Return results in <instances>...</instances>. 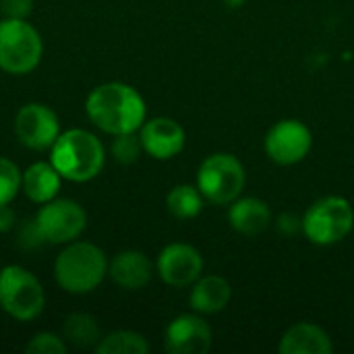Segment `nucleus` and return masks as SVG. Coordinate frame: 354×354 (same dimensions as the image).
Returning a JSON list of instances; mask_svg holds the SVG:
<instances>
[{"label":"nucleus","instance_id":"obj_17","mask_svg":"<svg viewBox=\"0 0 354 354\" xmlns=\"http://www.w3.org/2000/svg\"><path fill=\"white\" fill-rule=\"evenodd\" d=\"M232 299V286L226 278L209 274L201 276L195 284H191L189 305L199 315H216L228 307Z\"/></svg>","mask_w":354,"mask_h":354},{"label":"nucleus","instance_id":"obj_3","mask_svg":"<svg viewBox=\"0 0 354 354\" xmlns=\"http://www.w3.org/2000/svg\"><path fill=\"white\" fill-rule=\"evenodd\" d=\"M108 276L106 253L85 241H73L64 245L54 261L56 284L68 295L93 292Z\"/></svg>","mask_w":354,"mask_h":354},{"label":"nucleus","instance_id":"obj_22","mask_svg":"<svg viewBox=\"0 0 354 354\" xmlns=\"http://www.w3.org/2000/svg\"><path fill=\"white\" fill-rule=\"evenodd\" d=\"M21 176L23 172L19 166L12 160L0 156V205H10V201L19 195Z\"/></svg>","mask_w":354,"mask_h":354},{"label":"nucleus","instance_id":"obj_14","mask_svg":"<svg viewBox=\"0 0 354 354\" xmlns=\"http://www.w3.org/2000/svg\"><path fill=\"white\" fill-rule=\"evenodd\" d=\"M108 276L122 290H141L153 276V263L143 251L127 249L108 261Z\"/></svg>","mask_w":354,"mask_h":354},{"label":"nucleus","instance_id":"obj_6","mask_svg":"<svg viewBox=\"0 0 354 354\" xmlns=\"http://www.w3.org/2000/svg\"><path fill=\"white\" fill-rule=\"evenodd\" d=\"M44 41L27 19L0 21V71L8 75H29L41 60Z\"/></svg>","mask_w":354,"mask_h":354},{"label":"nucleus","instance_id":"obj_16","mask_svg":"<svg viewBox=\"0 0 354 354\" xmlns=\"http://www.w3.org/2000/svg\"><path fill=\"white\" fill-rule=\"evenodd\" d=\"M278 351L280 354H332L334 344L322 326L299 322L282 334Z\"/></svg>","mask_w":354,"mask_h":354},{"label":"nucleus","instance_id":"obj_15","mask_svg":"<svg viewBox=\"0 0 354 354\" xmlns=\"http://www.w3.org/2000/svg\"><path fill=\"white\" fill-rule=\"evenodd\" d=\"M228 224L234 232L255 239L272 224V207L261 197H239L228 205Z\"/></svg>","mask_w":354,"mask_h":354},{"label":"nucleus","instance_id":"obj_27","mask_svg":"<svg viewBox=\"0 0 354 354\" xmlns=\"http://www.w3.org/2000/svg\"><path fill=\"white\" fill-rule=\"evenodd\" d=\"M15 226V214L8 205H0V232H8Z\"/></svg>","mask_w":354,"mask_h":354},{"label":"nucleus","instance_id":"obj_26","mask_svg":"<svg viewBox=\"0 0 354 354\" xmlns=\"http://www.w3.org/2000/svg\"><path fill=\"white\" fill-rule=\"evenodd\" d=\"M276 228H278V232L284 234V236H295V234L303 232V216L284 212L282 216H278Z\"/></svg>","mask_w":354,"mask_h":354},{"label":"nucleus","instance_id":"obj_7","mask_svg":"<svg viewBox=\"0 0 354 354\" xmlns=\"http://www.w3.org/2000/svg\"><path fill=\"white\" fill-rule=\"evenodd\" d=\"M0 307L17 322H31L41 315L46 307V292L41 282L21 266H6L0 270Z\"/></svg>","mask_w":354,"mask_h":354},{"label":"nucleus","instance_id":"obj_13","mask_svg":"<svg viewBox=\"0 0 354 354\" xmlns=\"http://www.w3.org/2000/svg\"><path fill=\"white\" fill-rule=\"evenodd\" d=\"M139 139L143 145V153L153 160L166 162L176 158L187 145V133L174 118L156 116L141 124Z\"/></svg>","mask_w":354,"mask_h":354},{"label":"nucleus","instance_id":"obj_10","mask_svg":"<svg viewBox=\"0 0 354 354\" xmlns=\"http://www.w3.org/2000/svg\"><path fill=\"white\" fill-rule=\"evenodd\" d=\"M203 266L205 261L201 251L189 243H170L156 259L160 280L172 288H187L195 284L203 276Z\"/></svg>","mask_w":354,"mask_h":354},{"label":"nucleus","instance_id":"obj_9","mask_svg":"<svg viewBox=\"0 0 354 354\" xmlns=\"http://www.w3.org/2000/svg\"><path fill=\"white\" fill-rule=\"evenodd\" d=\"M313 147L311 129L299 118L278 120L263 139L266 156L278 166H295L303 162Z\"/></svg>","mask_w":354,"mask_h":354},{"label":"nucleus","instance_id":"obj_28","mask_svg":"<svg viewBox=\"0 0 354 354\" xmlns=\"http://www.w3.org/2000/svg\"><path fill=\"white\" fill-rule=\"evenodd\" d=\"M222 2H224L228 8H232V10H234V8H241V6H245L249 0H222Z\"/></svg>","mask_w":354,"mask_h":354},{"label":"nucleus","instance_id":"obj_18","mask_svg":"<svg viewBox=\"0 0 354 354\" xmlns=\"http://www.w3.org/2000/svg\"><path fill=\"white\" fill-rule=\"evenodd\" d=\"M60 185L62 176L52 166V162H33L21 176V191L35 205H44L56 199Z\"/></svg>","mask_w":354,"mask_h":354},{"label":"nucleus","instance_id":"obj_24","mask_svg":"<svg viewBox=\"0 0 354 354\" xmlns=\"http://www.w3.org/2000/svg\"><path fill=\"white\" fill-rule=\"evenodd\" d=\"M27 354H66V342L62 336L52 334V332H39L35 334L27 344Z\"/></svg>","mask_w":354,"mask_h":354},{"label":"nucleus","instance_id":"obj_8","mask_svg":"<svg viewBox=\"0 0 354 354\" xmlns=\"http://www.w3.org/2000/svg\"><path fill=\"white\" fill-rule=\"evenodd\" d=\"M31 222L41 245H68L83 234L87 214L73 199H52L39 207Z\"/></svg>","mask_w":354,"mask_h":354},{"label":"nucleus","instance_id":"obj_20","mask_svg":"<svg viewBox=\"0 0 354 354\" xmlns=\"http://www.w3.org/2000/svg\"><path fill=\"white\" fill-rule=\"evenodd\" d=\"M62 338L75 348H95L102 334L95 317L87 313H71L62 324Z\"/></svg>","mask_w":354,"mask_h":354},{"label":"nucleus","instance_id":"obj_11","mask_svg":"<svg viewBox=\"0 0 354 354\" xmlns=\"http://www.w3.org/2000/svg\"><path fill=\"white\" fill-rule=\"evenodd\" d=\"M15 135L27 149L46 151L60 135V122L52 108L31 102L19 108L15 116Z\"/></svg>","mask_w":354,"mask_h":354},{"label":"nucleus","instance_id":"obj_23","mask_svg":"<svg viewBox=\"0 0 354 354\" xmlns=\"http://www.w3.org/2000/svg\"><path fill=\"white\" fill-rule=\"evenodd\" d=\"M110 151L116 162L135 164L139 160V156L143 153V145H141V139L137 133H122V135H114Z\"/></svg>","mask_w":354,"mask_h":354},{"label":"nucleus","instance_id":"obj_4","mask_svg":"<svg viewBox=\"0 0 354 354\" xmlns=\"http://www.w3.org/2000/svg\"><path fill=\"white\" fill-rule=\"evenodd\" d=\"M354 230V207L346 197L326 195L303 214V234L317 247H334Z\"/></svg>","mask_w":354,"mask_h":354},{"label":"nucleus","instance_id":"obj_2","mask_svg":"<svg viewBox=\"0 0 354 354\" xmlns=\"http://www.w3.org/2000/svg\"><path fill=\"white\" fill-rule=\"evenodd\" d=\"M50 162L64 180L89 183L102 172L106 149L91 131L68 129L60 133L50 147Z\"/></svg>","mask_w":354,"mask_h":354},{"label":"nucleus","instance_id":"obj_19","mask_svg":"<svg viewBox=\"0 0 354 354\" xmlns=\"http://www.w3.org/2000/svg\"><path fill=\"white\" fill-rule=\"evenodd\" d=\"M203 195L197 185H176L166 195V209L176 220H193L203 209Z\"/></svg>","mask_w":354,"mask_h":354},{"label":"nucleus","instance_id":"obj_5","mask_svg":"<svg viewBox=\"0 0 354 354\" xmlns=\"http://www.w3.org/2000/svg\"><path fill=\"white\" fill-rule=\"evenodd\" d=\"M197 189L212 205H230L239 199L247 185L243 162L228 151L207 156L197 168Z\"/></svg>","mask_w":354,"mask_h":354},{"label":"nucleus","instance_id":"obj_29","mask_svg":"<svg viewBox=\"0 0 354 354\" xmlns=\"http://www.w3.org/2000/svg\"><path fill=\"white\" fill-rule=\"evenodd\" d=\"M0 12H2V8H0Z\"/></svg>","mask_w":354,"mask_h":354},{"label":"nucleus","instance_id":"obj_21","mask_svg":"<svg viewBox=\"0 0 354 354\" xmlns=\"http://www.w3.org/2000/svg\"><path fill=\"white\" fill-rule=\"evenodd\" d=\"M97 354H147V340L133 330H118L108 336H102L93 348Z\"/></svg>","mask_w":354,"mask_h":354},{"label":"nucleus","instance_id":"obj_1","mask_svg":"<svg viewBox=\"0 0 354 354\" xmlns=\"http://www.w3.org/2000/svg\"><path fill=\"white\" fill-rule=\"evenodd\" d=\"M85 112L93 127L106 135L139 133L147 120L143 95L129 83L108 81L93 87L85 100Z\"/></svg>","mask_w":354,"mask_h":354},{"label":"nucleus","instance_id":"obj_12","mask_svg":"<svg viewBox=\"0 0 354 354\" xmlns=\"http://www.w3.org/2000/svg\"><path fill=\"white\" fill-rule=\"evenodd\" d=\"M214 332L199 313L174 317L164 332V348L170 354H203L212 348Z\"/></svg>","mask_w":354,"mask_h":354},{"label":"nucleus","instance_id":"obj_25","mask_svg":"<svg viewBox=\"0 0 354 354\" xmlns=\"http://www.w3.org/2000/svg\"><path fill=\"white\" fill-rule=\"evenodd\" d=\"M0 8L10 19H27L33 10V0H0Z\"/></svg>","mask_w":354,"mask_h":354}]
</instances>
